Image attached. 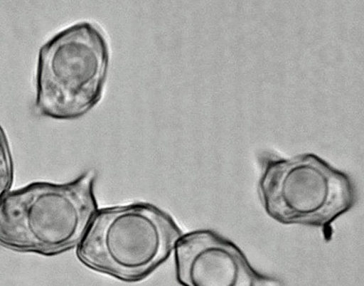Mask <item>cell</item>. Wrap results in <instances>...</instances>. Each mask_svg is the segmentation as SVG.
I'll list each match as a JSON object with an SVG mask.
<instances>
[{"mask_svg":"<svg viewBox=\"0 0 364 286\" xmlns=\"http://www.w3.org/2000/svg\"><path fill=\"white\" fill-rule=\"evenodd\" d=\"M97 172L70 183L38 181L9 191L0 203V246L57 255L80 245L97 209Z\"/></svg>","mask_w":364,"mask_h":286,"instance_id":"cell-1","label":"cell"},{"mask_svg":"<svg viewBox=\"0 0 364 286\" xmlns=\"http://www.w3.org/2000/svg\"><path fill=\"white\" fill-rule=\"evenodd\" d=\"M182 235L170 214L154 204L103 208L91 220L77 256L94 271L139 282L170 258Z\"/></svg>","mask_w":364,"mask_h":286,"instance_id":"cell-2","label":"cell"},{"mask_svg":"<svg viewBox=\"0 0 364 286\" xmlns=\"http://www.w3.org/2000/svg\"><path fill=\"white\" fill-rule=\"evenodd\" d=\"M109 60L99 26L84 21L58 32L38 53L36 112L58 120L86 115L102 100Z\"/></svg>","mask_w":364,"mask_h":286,"instance_id":"cell-3","label":"cell"},{"mask_svg":"<svg viewBox=\"0 0 364 286\" xmlns=\"http://www.w3.org/2000/svg\"><path fill=\"white\" fill-rule=\"evenodd\" d=\"M258 191L266 213L276 222L317 227L333 236V223L355 204L352 179L317 155L265 158Z\"/></svg>","mask_w":364,"mask_h":286,"instance_id":"cell-4","label":"cell"},{"mask_svg":"<svg viewBox=\"0 0 364 286\" xmlns=\"http://www.w3.org/2000/svg\"><path fill=\"white\" fill-rule=\"evenodd\" d=\"M174 253L182 286H284L279 279L256 271L235 243L213 230L182 235Z\"/></svg>","mask_w":364,"mask_h":286,"instance_id":"cell-5","label":"cell"},{"mask_svg":"<svg viewBox=\"0 0 364 286\" xmlns=\"http://www.w3.org/2000/svg\"><path fill=\"white\" fill-rule=\"evenodd\" d=\"M14 181V165L8 138L0 126V203L11 191Z\"/></svg>","mask_w":364,"mask_h":286,"instance_id":"cell-6","label":"cell"}]
</instances>
